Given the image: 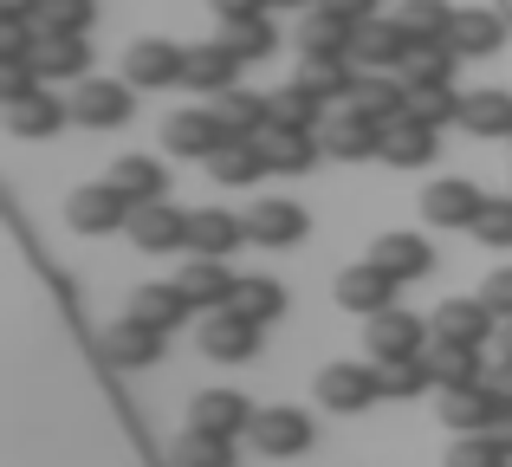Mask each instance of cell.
<instances>
[{
    "instance_id": "obj_13",
    "label": "cell",
    "mask_w": 512,
    "mask_h": 467,
    "mask_svg": "<svg viewBox=\"0 0 512 467\" xmlns=\"http://www.w3.org/2000/svg\"><path fill=\"white\" fill-rule=\"evenodd\" d=\"M221 124H214V111L201 104V111H175L169 124H163V150L169 156H195V163H208L214 150H221Z\"/></svg>"
},
{
    "instance_id": "obj_25",
    "label": "cell",
    "mask_w": 512,
    "mask_h": 467,
    "mask_svg": "<svg viewBox=\"0 0 512 467\" xmlns=\"http://www.w3.org/2000/svg\"><path fill=\"white\" fill-rule=\"evenodd\" d=\"M188 312H195V305L182 299V286H137V292H130V312H124V318H137V325H150V331H163V338H169V331L182 325Z\"/></svg>"
},
{
    "instance_id": "obj_47",
    "label": "cell",
    "mask_w": 512,
    "mask_h": 467,
    "mask_svg": "<svg viewBox=\"0 0 512 467\" xmlns=\"http://www.w3.org/2000/svg\"><path fill=\"white\" fill-rule=\"evenodd\" d=\"M474 234L487 240V247H512V195H500V202H487V208H480Z\"/></svg>"
},
{
    "instance_id": "obj_45",
    "label": "cell",
    "mask_w": 512,
    "mask_h": 467,
    "mask_svg": "<svg viewBox=\"0 0 512 467\" xmlns=\"http://www.w3.org/2000/svg\"><path fill=\"white\" fill-rule=\"evenodd\" d=\"M221 46L247 65V59H266V52L279 46V33H273V20H240V26H227V33H221Z\"/></svg>"
},
{
    "instance_id": "obj_7",
    "label": "cell",
    "mask_w": 512,
    "mask_h": 467,
    "mask_svg": "<svg viewBox=\"0 0 512 467\" xmlns=\"http://www.w3.org/2000/svg\"><path fill=\"white\" fill-rule=\"evenodd\" d=\"M247 435H253L260 455L286 461V455H305V448H312V416H305V409H260Z\"/></svg>"
},
{
    "instance_id": "obj_36",
    "label": "cell",
    "mask_w": 512,
    "mask_h": 467,
    "mask_svg": "<svg viewBox=\"0 0 512 467\" xmlns=\"http://www.w3.org/2000/svg\"><path fill=\"white\" fill-rule=\"evenodd\" d=\"M208 176L227 182V189H247V182H260V176H266L260 143H221V150L208 156Z\"/></svg>"
},
{
    "instance_id": "obj_18",
    "label": "cell",
    "mask_w": 512,
    "mask_h": 467,
    "mask_svg": "<svg viewBox=\"0 0 512 467\" xmlns=\"http://www.w3.org/2000/svg\"><path fill=\"white\" fill-rule=\"evenodd\" d=\"M234 72H240V59L214 39V46H188V72H182V85L188 91H201V98H227L234 91Z\"/></svg>"
},
{
    "instance_id": "obj_30",
    "label": "cell",
    "mask_w": 512,
    "mask_h": 467,
    "mask_svg": "<svg viewBox=\"0 0 512 467\" xmlns=\"http://www.w3.org/2000/svg\"><path fill=\"white\" fill-rule=\"evenodd\" d=\"M396 26L415 39V46H448L454 7H448V0H402V7H396Z\"/></svg>"
},
{
    "instance_id": "obj_21",
    "label": "cell",
    "mask_w": 512,
    "mask_h": 467,
    "mask_svg": "<svg viewBox=\"0 0 512 467\" xmlns=\"http://www.w3.org/2000/svg\"><path fill=\"white\" fill-rule=\"evenodd\" d=\"M247 240H253V247H292V240H305V208L299 202L247 208Z\"/></svg>"
},
{
    "instance_id": "obj_8",
    "label": "cell",
    "mask_w": 512,
    "mask_h": 467,
    "mask_svg": "<svg viewBox=\"0 0 512 467\" xmlns=\"http://www.w3.org/2000/svg\"><path fill=\"white\" fill-rule=\"evenodd\" d=\"M376 364H331L325 377H318V403L338 409V416H363V409L376 403Z\"/></svg>"
},
{
    "instance_id": "obj_1",
    "label": "cell",
    "mask_w": 512,
    "mask_h": 467,
    "mask_svg": "<svg viewBox=\"0 0 512 467\" xmlns=\"http://www.w3.org/2000/svg\"><path fill=\"white\" fill-rule=\"evenodd\" d=\"M130 215H137V208H130L111 182H85V189H72V202H65L72 234H117V228H130Z\"/></svg>"
},
{
    "instance_id": "obj_24",
    "label": "cell",
    "mask_w": 512,
    "mask_h": 467,
    "mask_svg": "<svg viewBox=\"0 0 512 467\" xmlns=\"http://www.w3.org/2000/svg\"><path fill=\"white\" fill-rule=\"evenodd\" d=\"M111 189L124 195L130 208H150V202H163V189H169V169L156 163V156H124V163L111 169Z\"/></svg>"
},
{
    "instance_id": "obj_10",
    "label": "cell",
    "mask_w": 512,
    "mask_h": 467,
    "mask_svg": "<svg viewBox=\"0 0 512 467\" xmlns=\"http://www.w3.org/2000/svg\"><path fill=\"white\" fill-rule=\"evenodd\" d=\"M363 344H370L376 364H402V357H422L428 351V331L415 325V312H383V318H370Z\"/></svg>"
},
{
    "instance_id": "obj_3",
    "label": "cell",
    "mask_w": 512,
    "mask_h": 467,
    "mask_svg": "<svg viewBox=\"0 0 512 467\" xmlns=\"http://www.w3.org/2000/svg\"><path fill=\"white\" fill-rule=\"evenodd\" d=\"M72 124H85V130H117V124H130V85H117V78H85V85L72 91Z\"/></svg>"
},
{
    "instance_id": "obj_11",
    "label": "cell",
    "mask_w": 512,
    "mask_h": 467,
    "mask_svg": "<svg viewBox=\"0 0 512 467\" xmlns=\"http://www.w3.org/2000/svg\"><path fill=\"white\" fill-rule=\"evenodd\" d=\"M350 111H357L363 124L389 130V124H402V117H409V85H402V78H389V72H363V85H357V98H350Z\"/></svg>"
},
{
    "instance_id": "obj_20",
    "label": "cell",
    "mask_w": 512,
    "mask_h": 467,
    "mask_svg": "<svg viewBox=\"0 0 512 467\" xmlns=\"http://www.w3.org/2000/svg\"><path fill=\"white\" fill-rule=\"evenodd\" d=\"M124 234L137 240L143 253H169V247H188V215H182V208L150 202V208H137V215H130Z\"/></svg>"
},
{
    "instance_id": "obj_16",
    "label": "cell",
    "mask_w": 512,
    "mask_h": 467,
    "mask_svg": "<svg viewBox=\"0 0 512 467\" xmlns=\"http://www.w3.org/2000/svg\"><path fill=\"white\" fill-rule=\"evenodd\" d=\"M104 364H117V370H143V364H163V331L137 325V318H117V325L104 331Z\"/></svg>"
},
{
    "instance_id": "obj_2",
    "label": "cell",
    "mask_w": 512,
    "mask_h": 467,
    "mask_svg": "<svg viewBox=\"0 0 512 467\" xmlns=\"http://www.w3.org/2000/svg\"><path fill=\"white\" fill-rule=\"evenodd\" d=\"M253 351H260V325L240 318L234 305H221V312L201 318V357H208V364H247Z\"/></svg>"
},
{
    "instance_id": "obj_50",
    "label": "cell",
    "mask_w": 512,
    "mask_h": 467,
    "mask_svg": "<svg viewBox=\"0 0 512 467\" xmlns=\"http://www.w3.org/2000/svg\"><path fill=\"white\" fill-rule=\"evenodd\" d=\"M480 299H487V312L500 318V325H512V266H500V273L480 286Z\"/></svg>"
},
{
    "instance_id": "obj_42",
    "label": "cell",
    "mask_w": 512,
    "mask_h": 467,
    "mask_svg": "<svg viewBox=\"0 0 512 467\" xmlns=\"http://www.w3.org/2000/svg\"><path fill=\"white\" fill-rule=\"evenodd\" d=\"M175 467H234V442H221V435H201V429H182L169 448Z\"/></svg>"
},
{
    "instance_id": "obj_17",
    "label": "cell",
    "mask_w": 512,
    "mask_h": 467,
    "mask_svg": "<svg viewBox=\"0 0 512 467\" xmlns=\"http://www.w3.org/2000/svg\"><path fill=\"white\" fill-rule=\"evenodd\" d=\"M370 266H383L396 286H402V279H428V273H435V247H428L422 234H383L370 247Z\"/></svg>"
},
{
    "instance_id": "obj_39",
    "label": "cell",
    "mask_w": 512,
    "mask_h": 467,
    "mask_svg": "<svg viewBox=\"0 0 512 467\" xmlns=\"http://www.w3.org/2000/svg\"><path fill=\"white\" fill-rule=\"evenodd\" d=\"M33 65H39V78H78V85H85L91 46H85V39H39Z\"/></svg>"
},
{
    "instance_id": "obj_51",
    "label": "cell",
    "mask_w": 512,
    "mask_h": 467,
    "mask_svg": "<svg viewBox=\"0 0 512 467\" xmlns=\"http://www.w3.org/2000/svg\"><path fill=\"white\" fill-rule=\"evenodd\" d=\"M266 7H273V0H214V13H221L227 26H240V20H266Z\"/></svg>"
},
{
    "instance_id": "obj_22",
    "label": "cell",
    "mask_w": 512,
    "mask_h": 467,
    "mask_svg": "<svg viewBox=\"0 0 512 467\" xmlns=\"http://www.w3.org/2000/svg\"><path fill=\"white\" fill-rule=\"evenodd\" d=\"M208 111H214V124H221L227 143H260L266 137V98H253V91H227Z\"/></svg>"
},
{
    "instance_id": "obj_29",
    "label": "cell",
    "mask_w": 512,
    "mask_h": 467,
    "mask_svg": "<svg viewBox=\"0 0 512 467\" xmlns=\"http://www.w3.org/2000/svg\"><path fill=\"white\" fill-rule=\"evenodd\" d=\"M357 85H363V78H357V65H350V59H305L299 65V91H312V98L318 104H350V98H357Z\"/></svg>"
},
{
    "instance_id": "obj_52",
    "label": "cell",
    "mask_w": 512,
    "mask_h": 467,
    "mask_svg": "<svg viewBox=\"0 0 512 467\" xmlns=\"http://www.w3.org/2000/svg\"><path fill=\"white\" fill-rule=\"evenodd\" d=\"M325 13H338V20H350V26H363V20H376V0H318Z\"/></svg>"
},
{
    "instance_id": "obj_53",
    "label": "cell",
    "mask_w": 512,
    "mask_h": 467,
    "mask_svg": "<svg viewBox=\"0 0 512 467\" xmlns=\"http://www.w3.org/2000/svg\"><path fill=\"white\" fill-rule=\"evenodd\" d=\"M487 396H493V409H500V416L512 409V364H493L487 370Z\"/></svg>"
},
{
    "instance_id": "obj_37",
    "label": "cell",
    "mask_w": 512,
    "mask_h": 467,
    "mask_svg": "<svg viewBox=\"0 0 512 467\" xmlns=\"http://www.w3.org/2000/svg\"><path fill=\"white\" fill-rule=\"evenodd\" d=\"M383 163H396V169H422V163H435V130H422V124H389L383 130Z\"/></svg>"
},
{
    "instance_id": "obj_56",
    "label": "cell",
    "mask_w": 512,
    "mask_h": 467,
    "mask_svg": "<svg viewBox=\"0 0 512 467\" xmlns=\"http://www.w3.org/2000/svg\"><path fill=\"white\" fill-rule=\"evenodd\" d=\"M500 351H506V364H512V325H500Z\"/></svg>"
},
{
    "instance_id": "obj_40",
    "label": "cell",
    "mask_w": 512,
    "mask_h": 467,
    "mask_svg": "<svg viewBox=\"0 0 512 467\" xmlns=\"http://www.w3.org/2000/svg\"><path fill=\"white\" fill-rule=\"evenodd\" d=\"M91 20H98V0H46L39 7V39H85Z\"/></svg>"
},
{
    "instance_id": "obj_49",
    "label": "cell",
    "mask_w": 512,
    "mask_h": 467,
    "mask_svg": "<svg viewBox=\"0 0 512 467\" xmlns=\"http://www.w3.org/2000/svg\"><path fill=\"white\" fill-rule=\"evenodd\" d=\"M33 78H39V65L26 59V65H0V104H20V98H33Z\"/></svg>"
},
{
    "instance_id": "obj_57",
    "label": "cell",
    "mask_w": 512,
    "mask_h": 467,
    "mask_svg": "<svg viewBox=\"0 0 512 467\" xmlns=\"http://www.w3.org/2000/svg\"><path fill=\"white\" fill-rule=\"evenodd\" d=\"M273 7H318V0H273Z\"/></svg>"
},
{
    "instance_id": "obj_14",
    "label": "cell",
    "mask_w": 512,
    "mask_h": 467,
    "mask_svg": "<svg viewBox=\"0 0 512 467\" xmlns=\"http://www.w3.org/2000/svg\"><path fill=\"white\" fill-rule=\"evenodd\" d=\"M480 208H487V195H480L474 182H461V176L435 182V189L422 195V215L435 221V228H474V221H480Z\"/></svg>"
},
{
    "instance_id": "obj_23",
    "label": "cell",
    "mask_w": 512,
    "mask_h": 467,
    "mask_svg": "<svg viewBox=\"0 0 512 467\" xmlns=\"http://www.w3.org/2000/svg\"><path fill=\"white\" fill-rule=\"evenodd\" d=\"M500 39H506L500 13H487V7H467V13H454L448 52H454V59H487V52H500Z\"/></svg>"
},
{
    "instance_id": "obj_54",
    "label": "cell",
    "mask_w": 512,
    "mask_h": 467,
    "mask_svg": "<svg viewBox=\"0 0 512 467\" xmlns=\"http://www.w3.org/2000/svg\"><path fill=\"white\" fill-rule=\"evenodd\" d=\"M46 0H0V20H33Z\"/></svg>"
},
{
    "instance_id": "obj_19",
    "label": "cell",
    "mask_w": 512,
    "mask_h": 467,
    "mask_svg": "<svg viewBox=\"0 0 512 467\" xmlns=\"http://www.w3.org/2000/svg\"><path fill=\"white\" fill-rule=\"evenodd\" d=\"M175 286H182V299L195 305V312H221V305L234 299V286H240V279L227 273V260H188Z\"/></svg>"
},
{
    "instance_id": "obj_9",
    "label": "cell",
    "mask_w": 512,
    "mask_h": 467,
    "mask_svg": "<svg viewBox=\"0 0 512 467\" xmlns=\"http://www.w3.org/2000/svg\"><path fill=\"white\" fill-rule=\"evenodd\" d=\"M124 72H130V85L163 91V85H182L188 52H182V46H169V39H137V46H130V59H124Z\"/></svg>"
},
{
    "instance_id": "obj_31",
    "label": "cell",
    "mask_w": 512,
    "mask_h": 467,
    "mask_svg": "<svg viewBox=\"0 0 512 467\" xmlns=\"http://www.w3.org/2000/svg\"><path fill=\"white\" fill-rule=\"evenodd\" d=\"M59 124H72V104H59L52 91H33V98L7 104V130L13 137H52Z\"/></svg>"
},
{
    "instance_id": "obj_34",
    "label": "cell",
    "mask_w": 512,
    "mask_h": 467,
    "mask_svg": "<svg viewBox=\"0 0 512 467\" xmlns=\"http://www.w3.org/2000/svg\"><path fill=\"white\" fill-rule=\"evenodd\" d=\"M318 111H325V104H318L312 91L286 85V91L266 98V130H299V137H318Z\"/></svg>"
},
{
    "instance_id": "obj_55",
    "label": "cell",
    "mask_w": 512,
    "mask_h": 467,
    "mask_svg": "<svg viewBox=\"0 0 512 467\" xmlns=\"http://www.w3.org/2000/svg\"><path fill=\"white\" fill-rule=\"evenodd\" d=\"M493 442H500V448H506V455H512V409H506V416H500V422H493Z\"/></svg>"
},
{
    "instance_id": "obj_28",
    "label": "cell",
    "mask_w": 512,
    "mask_h": 467,
    "mask_svg": "<svg viewBox=\"0 0 512 467\" xmlns=\"http://www.w3.org/2000/svg\"><path fill=\"white\" fill-rule=\"evenodd\" d=\"M441 422H448L454 435H493L500 409H493L487 383H480V390H441Z\"/></svg>"
},
{
    "instance_id": "obj_12",
    "label": "cell",
    "mask_w": 512,
    "mask_h": 467,
    "mask_svg": "<svg viewBox=\"0 0 512 467\" xmlns=\"http://www.w3.org/2000/svg\"><path fill=\"white\" fill-rule=\"evenodd\" d=\"M493 331H500V318L487 312V299H448L435 312V338L441 344H467V351H480Z\"/></svg>"
},
{
    "instance_id": "obj_4",
    "label": "cell",
    "mask_w": 512,
    "mask_h": 467,
    "mask_svg": "<svg viewBox=\"0 0 512 467\" xmlns=\"http://www.w3.org/2000/svg\"><path fill=\"white\" fill-rule=\"evenodd\" d=\"M253 416H260V409H253L240 390H201L195 403H188V429L221 435V442H234L240 429H253Z\"/></svg>"
},
{
    "instance_id": "obj_33",
    "label": "cell",
    "mask_w": 512,
    "mask_h": 467,
    "mask_svg": "<svg viewBox=\"0 0 512 467\" xmlns=\"http://www.w3.org/2000/svg\"><path fill=\"white\" fill-rule=\"evenodd\" d=\"M325 156H344V163L383 156V130H376V124H363L357 111H344L338 124H325Z\"/></svg>"
},
{
    "instance_id": "obj_46",
    "label": "cell",
    "mask_w": 512,
    "mask_h": 467,
    "mask_svg": "<svg viewBox=\"0 0 512 467\" xmlns=\"http://www.w3.org/2000/svg\"><path fill=\"white\" fill-rule=\"evenodd\" d=\"M448 467H512V455L493 442V435H454Z\"/></svg>"
},
{
    "instance_id": "obj_41",
    "label": "cell",
    "mask_w": 512,
    "mask_h": 467,
    "mask_svg": "<svg viewBox=\"0 0 512 467\" xmlns=\"http://www.w3.org/2000/svg\"><path fill=\"white\" fill-rule=\"evenodd\" d=\"M448 78H454V52L448 46H415L409 65H402V85L409 91H448Z\"/></svg>"
},
{
    "instance_id": "obj_48",
    "label": "cell",
    "mask_w": 512,
    "mask_h": 467,
    "mask_svg": "<svg viewBox=\"0 0 512 467\" xmlns=\"http://www.w3.org/2000/svg\"><path fill=\"white\" fill-rule=\"evenodd\" d=\"M33 52H39L33 26H26V20H0V65H26Z\"/></svg>"
},
{
    "instance_id": "obj_35",
    "label": "cell",
    "mask_w": 512,
    "mask_h": 467,
    "mask_svg": "<svg viewBox=\"0 0 512 467\" xmlns=\"http://www.w3.org/2000/svg\"><path fill=\"white\" fill-rule=\"evenodd\" d=\"M461 130L467 137H512V98L506 91H467Z\"/></svg>"
},
{
    "instance_id": "obj_38",
    "label": "cell",
    "mask_w": 512,
    "mask_h": 467,
    "mask_svg": "<svg viewBox=\"0 0 512 467\" xmlns=\"http://www.w3.org/2000/svg\"><path fill=\"white\" fill-rule=\"evenodd\" d=\"M227 305H234L240 318H253V325H266V318L286 312V286H279V279H266V273H247V279L234 286V299H227Z\"/></svg>"
},
{
    "instance_id": "obj_6",
    "label": "cell",
    "mask_w": 512,
    "mask_h": 467,
    "mask_svg": "<svg viewBox=\"0 0 512 467\" xmlns=\"http://www.w3.org/2000/svg\"><path fill=\"white\" fill-rule=\"evenodd\" d=\"M338 305L344 312H363V318H383V312H396V279H389L383 266L357 260V266L338 273Z\"/></svg>"
},
{
    "instance_id": "obj_44",
    "label": "cell",
    "mask_w": 512,
    "mask_h": 467,
    "mask_svg": "<svg viewBox=\"0 0 512 467\" xmlns=\"http://www.w3.org/2000/svg\"><path fill=\"white\" fill-rule=\"evenodd\" d=\"M461 104L467 98H454V91H409V124H422V130L461 124Z\"/></svg>"
},
{
    "instance_id": "obj_32",
    "label": "cell",
    "mask_w": 512,
    "mask_h": 467,
    "mask_svg": "<svg viewBox=\"0 0 512 467\" xmlns=\"http://www.w3.org/2000/svg\"><path fill=\"white\" fill-rule=\"evenodd\" d=\"M318 150H325V137H299V130H266L260 137L266 169H279V176H305L318 163Z\"/></svg>"
},
{
    "instance_id": "obj_27",
    "label": "cell",
    "mask_w": 512,
    "mask_h": 467,
    "mask_svg": "<svg viewBox=\"0 0 512 467\" xmlns=\"http://www.w3.org/2000/svg\"><path fill=\"white\" fill-rule=\"evenodd\" d=\"M428 370H435L441 390H480L493 364H480V351H467V344H441L435 338L428 344Z\"/></svg>"
},
{
    "instance_id": "obj_26",
    "label": "cell",
    "mask_w": 512,
    "mask_h": 467,
    "mask_svg": "<svg viewBox=\"0 0 512 467\" xmlns=\"http://www.w3.org/2000/svg\"><path fill=\"white\" fill-rule=\"evenodd\" d=\"M299 46H305V59H350L357 26L338 20V13H325V7H312V13H305V26H299Z\"/></svg>"
},
{
    "instance_id": "obj_15",
    "label": "cell",
    "mask_w": 512,
    "mask_h": 467,
    "mask_svg": "<svg viewBox=\"0 0 512 467\" xmlns=\"http://www.w3.org/2000/svg\"><path fill=\"white\" fill-rule=\"evenodd\" d=\"M240 240H247V221H234L227 208H195L188 215V253L195 260H227Z\"/></svg>"
},
{
    "instance_id": "obj_43",
    "label": "cell",
    "mask_w": 512,
    "mask_h": 467,
    "mask_svg": "<svg viewBox=\"0 0 512 467\" xmlns=\"http://www.w3.org/2000/svg\"><path fill=\"white\" fill-rule=\"evenodd\" d=\"M428 383H435V370H428V351H422V357H402V364H376V390L396 396V403L422 396Z\"/></svg>"
},
{
    "instance_id": "obj_5",
    "label": "cell",
    "mask_w": 512,
    "mask_h": 467,
    "mask_svg": "<svg viewBox=\"0 0 512 467\" xmlns=\"http://www.w3.org/2000/svg\"><path fill=\"white\" fill-rule=\"evenodd\" d=\"M409 52H415V39L402 33L396 20H363L357 46H350V65H363V72H402Z\"/></svg>"
}]
</instances>
